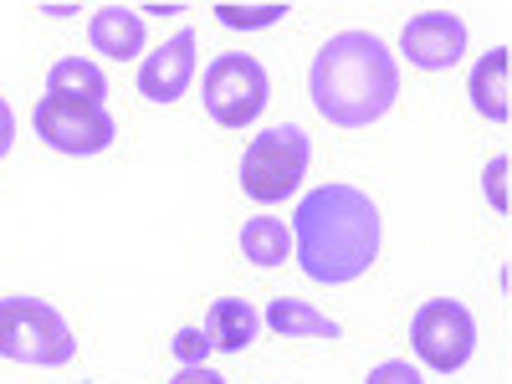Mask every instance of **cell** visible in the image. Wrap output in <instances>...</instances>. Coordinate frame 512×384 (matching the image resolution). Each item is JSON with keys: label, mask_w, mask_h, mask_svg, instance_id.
Here are the masks:
<instances>
[{"label": "cell", "mask_w": 512, "mask_h": 384, "mask_svg": "<svg viewBox=\"0 0 512 384\" xmlns=\"http://www.w3.org/2000/svg\"><path fill=\"white\" fill-rule=\"evenodd\" d=\"M11 144H16V113H11L6 98H0V159L11 154Z\"/></svg>", "instance_id": "d6986e66"}, {"label": "cell", "mask_w": 512, "mask_h": 384, "mask_svg": "<svg viewBox=\"0 0 512 384\" xmlns=\"http://www.w3.org/2000/svg\"><path fill=\"white\" fill-rule=\"evenodd\" d=\"M287 246H292V236H287V221H277V216H256L241 226V251L256 267H282Z\"/></svg>", "instance_id": "9a60e30c"}, {"label": "cell", "mask_w": 512, "mask_h": 384, "mask_svg": "<svg viewBox=\"0 0 512 384\" xmlns=\"http://www.w3.org/2000/svg\"><path fill=\"white\" fill-rule=\"evenodd\" d=\"M88 41H93V52L103 57H139L144 52V16L139 11H128V6H103L93 21H88Z\"/></svg>", "instance_id": "30bf717a"}, {"label": "cell", "mask_w": 512, "mask_h": 384, "mask_svg": "<svg viewBox=\"0 0 512 384\" xmlns=\"http://www.w3.org/2000/svg\"><path fill=\"white\" fill-rule=\"evenodd\" d=\"M195 82V31H175L154 57L139 62V93L154 103H175L185 98V88Z\"/></svg>", "instance_id": "9c48e42d"}, {"label": "cell", "mask_w": 512, "mask_h": 384, "mask_svg": "<svg viewBox=\"0 0 512 384\" xmlns=\"http://www.w3.org/2000/svg\"><path fill=\"white\" fill-rule=\"evenodd\" d=\"M169 384H226L216 369H205V364H195V369H180L175 379H169Z\"/></svg>", "instance_id": "ffe728a7"}, {"label": "cell", "mask_w": 512, "mask_h": 384, "mask_svg": "<svg viewBox=\"0 0 512 384\" xmlns=\"http://www.w3.org/2000/svg\"><path fill=\"white\" fill-rule=\"evenodd\" d=\"M507 67H512V52L507 47H492L477 67H472V103L482 118L492 123H507L512 118V103H507Z\"/></svg>", "instance_id": "8fae6325"}, {"label": "cell", "mask_w": 512, "mask_h": 384, "mask_svg": "<svg viewBox=\"0 0 512 384\" xmlns=\"http://www.w3.org/2000/svg\"><path fill=\"white\" fill-rule=\"evenodd\" d=\"M364 384H425V379H420V369L405 364V359H384L379 369H369Z\"/></svg>", "instance_id": "ac0fdd59"}, {"label": "cell", "mask_w": 512, "mask_h": 384, "mask_svg": "<svg viewBox=\"0 0 512 384\" xmlns=\"http://www.w3.org/2000/svg\"><path fill=\"white\" fill-rule=\"evenodd\" d=\"M410 344H415L420 364L451 374V369H461L466 359H472L477 323L461 303H451V297H431V303H420L415 318H410Z\"/></svg>", "instance_id": "8992f818"}, {"label": "cell", "mask_w": 512, "mask_h": 384, "mask_svg": "<svg viewBox=\"0 0 512 384\" xmlns=\"http://www.w3.org/2000/svg\"><path fill=\"white\" fill-rule=\"evenodd\" d=\"M205 113L216 118L221 128H246L262 118L267 98H272V82H267V67L246 57V52H226L205 67Z\"/></svg>", "instance_id": "5b68a950"}, {"label": "cell", "mask_w": 512, "mask_h": 384, "mask_svg": "<svg viewBox=\"0 0 512 384\" xmlns=\"http://www.w3.org/2000/svg\"><path fill=\"white\" fill-rule=\"evenodd\" d=\"M262 323L282 338H338L344 328H338L328 313H318L313 303H303V297H272Z\"/></svg>", "instance_id": "7c38bea8"}, {"label": "cell", "mask_w": 512, "mask_h": 384, "mask_svg": "<svg viewBox=\"0 0 512 384\" xmlns=\"http://www.w3.org/2000/svg\"><path fill=\"white\" fill-rule=\"evenodd\" d=\"M292 246L313 282H354L379 256V205L359 185H318L292 216Z\"/></svg>", "instance_id": "6da1fadb"}, {"label": "cell", "mask_w": 512, "mask_h": 384, "mask_svg": "<svg viewBox=\"0 0 512 384\" xmlns=\"http://www.w3.org/2000/svg\"><path fill=\"white\" fill-rule=\"evenodd\" d=\"M502 175H507V159H497V164L487 169V195L497 200V210H507V195H502Z\"/></svg>", "instance_id": "44dd1931"}, {"label": "cell", "mask_w": 512, "mask_h": 384, "mask_svg": "<svg viewBox=\"0 0 512 384\" xmlns=\"http://www.w3.org/2000/svg\"><path fill=\"white\" fill-rule=\"evenodd\" d=\"M308 159H313V144L297 123H272L262 128L251 144H246V159H241V190L262 205H277L287 200L308 175Z\"/></svg>", "instance_id": "277c9868"}, {"label": "cell", "mask_w": 512, "mask_h": 384, "mask_svg": "<svg viewBox=\"0 0 512 384\" xmlns=\"http://www.w3.org/2000/svg\"><path fill=\"white\" fill-rule=\"evenodd\" d=\"M36 134L57 154H103L118 134L108 103H72V98H41L36 103Z\"/></svg>", "instance_id": "52a82bcc"}, {"label": "cell", "mask_w": 512, "mask_h": 384, "mask_svg": "<svg viewBox=\"0 0 512 384\" xmlns=\"http://www.w3.org/2000/svg\"><path fill=\"white\" fill-rule=\"evenodd\" d=\"M72 354H77V338L52 303H41V297H0V359L62 369L72 364Z\"/></svg>", "instance_id": "3957f363"}, {"label": "cell", "mask_w": 512, "mask_h": 384, "mask_svg": "<svg viewBox=\"0 0 512 384\" xmlns=\"http://www.w3.org/2000/svg\"><path fill=\"white\" fill-rule=\"evenodd\" d=\"M216 16H221V26H231V31H256V26H272V21H282L287 16V6L282 0H272V6H216Z\"/></svg>", "instance_id": "2e32d148"}, {"label": "cell", "mask_w": 512, "mask_h": 384, "mask_svg": "<svg viewBox=\"0 0 512 384\" xmlns=\"http://www.w3.org/2000/svg\"><path fill=\"white\" fill-rule=\"evenodd\" d=\"M256 328H262V318H256V308L246 303V297H221V303L210 308V318H205L210 344L226 349V354H241L256 338Z\"/></svg>", "instance_id": "4fadbf2b"}, {"label": "cell", "mask_w": 512, "mask_h": 384, "mask_svg": "<svg viewBox=\"0 0 512 384\" xmlns=\"http://www.w3.org/2000/svg\"><path fill=\"white\" fill-rule=\"evenodd\" d=\"M47 98H72V103H103L108 98V77L88 57H62L47 72Z\"/></svg>", "instance_id": "5bb4252c"}, {"label": "cell", "mask_w": 512, "mask_h": 384, "mask_svg": "<svg viewBox=\"0 0 512 384\" xmlns=\"http://www.w3.org/2000/svg\"><path fill=\"white\" fill-rule=\"evenodd\" d=\"M400 47H405L410 67H420V72H446V67H456L461 52H466V21L451 16V11L410 16L405 31H400Z\"/></svg>", "instance_id": "ba28073f"}, {"label": "cell", "mask_w": 512, "mask_h": 384, "mask_svg": "<svg viewBox=\"0 0 512 384\" xmlns=\"http://www.w3.org/2000/svg\"><path fill=\"white\" fill-rule=\"evenodd\" d=\"M169 349H175V359H180L185 369H195V364L210 359V349H216V344H210V333H205V328H180Z\"/></svg>", "instance_id": "e0dca14e"}, {"label": "cell", "mask_w": 512, "mask_h": 384, "mask_svg": "<svg viewBox=\"0 0 512 384\" xmlns=\"http://www.w3.org/2000/svg\"><path fill=\"white\" fill-rule=\"evenodd\" d=\"M313 108L333 128H369L400 98V67L379 36L369 31H338L313 57Z\"/></svg>", "instance_id": "7a4b0ae2"}]
</instances>
